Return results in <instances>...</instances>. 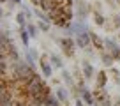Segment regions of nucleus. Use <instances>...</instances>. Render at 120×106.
<instances>
[{
    "instance_id": "nucleus-1",
    "label": "nucleus",
    "mask_w": 120,
    "mask_h": 106,
    "mask_svg": "<svg viewBox=\"0 0 120 106\" xmlns=\"http://www.w3.org/2000/svg\"><path fill=\"white\" fill-rule=\"evenodd\" d=\"M25 90H26V94H28L30 97H34V95H39V94H41V92L44 90V83H42L41 76L35 74L34 78H32L28 83L25 85Z\"/></svg>"
},
{
    "instance_id": "nucleus-2",
    "label": "nucleus",
    "mask_w": 120,
    "mask_h": 106,
    "mask_svg": "<svg viewBox=\"0 0 120 106\" xmlns=\"http://www.w3.org/2000/svg\"><path fill=\"white\" fill-rule=\"evenodd\" d=\"M56 5H58V0H42V2H41L42 11H46V12L53 11V9H55Z\"/></svg>"
},
{
    "instance_id": "nucleus-3",
    "label": "nucleus",
    "mask_w": 120,
    "mask_h": 106,
    "mask_svg": "<svg viewBox=\"0 0 120 106\" xmlns=\"http://www.w3.org/2000/svg\"><path fill=\"white\" fill-rule=\"evenodd\" d=\"M81 97H83V101H85L86 104H90V106L94 104V97H92V94H90L88 90H85V88H83V90H81Z\"/></svg>"
},
{
    "instance_id": "nucleus-4",
    "label": "nucleus",
    "mask_w": 120,
    "mask_h": 106,
    "mask_svg": "<svg viewBox=\"0 0 120 106\" xmlns=\"http://www.w3.org/2000/svg\"><path fill=\"white\" fill-rule=\"evenodd\" d=\"M83 74H85V78H92V74H94V69L88 62H83Z\"/></svg>"
},
{
    "instance_id": "nucleus-5",
    "label": "nucleus",
    "mask_w": 120,
    "mask_h": 106,
    "mask_svg": "<svg viewBox=\"0 0 120 106\" xmlns=\"http://www.w3.org/2000/svg\"><path fill=\"white\" fill-rule=\"evenodd\" d=\"M26 19H28V18H26V14H25V12H19V14L16 16V21H18V25L21 26V28H25V25H26Z\"/></svg>"
},
{
    "instance_id": "nucleus-6",
    "label": "nucleus",
    "mask_w": 120,
    "mask_h": 106,
    "mask_svg": "<svg viewBox=\"0 0 120 106\" xmlns=\"http://www.w3.org/2000/svg\"><path fill=\"white\" fill-rule=\"evenodd\" d=\"M41 69H42V72H44L46 78H49V76H51V67H49L46 62H42V60H41Z\"/></svg>"
},
{
    "instance_id": "nucleus-7",
    "label": "nucleus",
    "mask_w": 120,
    "mask_h": 106,
    "mask_svg": "<svg viewBox=\"0 0 120 106\" xmlns=\"http://www.w3.org/2000/svg\"><path fill=\"white\" fill-rule=\"evenodd\" d=\"M86 12H88V5L83 4V2H79V18H83V16H86Z\"/></svg>"
},
{
    "instance_id": "nucleus-8",
    "label": "nucleus",
    "mask_w": 120,
    "mask_h": 106,
    "mask_svg": "<svg viewBox=\"0 0 120 106\" xmlns=\"http://www.w3.org/2000/svg\"><path fill=\"white\" fill-rule=\"evenodd\" d=\"M102 60H104V64H106V65H111L115 58H113V55H111V53H109V55H106V53H104V55H102Z\"/></svg>"
},
{
    "instance_id": "nucleus-9",
    "label": "nucleus",
    "mask_w": 120,
    "mask_h": 106,
    "mask_svg": "<svg viewBox=\"0 0 120 106\" xmlns=\"http://www.w3.org/2000/svg\"><path fill=\"white\" fill-rule=\"evenodd\" d=\"M104 83H106V74L104 72H99V80H97V87H104Z\"/></svg>"
},
{
    "instance_id": "nucleus-10",
    "label": "nucleus",
    "mask_w": 120,
    "mask_h": 106,
    "mask_svg": "<svg viewBox=\"0 0 120 106\" xmlns=\"http://www.w3.org/2000/svg\"><path fill=\"white\" fill-rule=\"evenodd\" d=\"M21 41L25 46H28V30H25V28H21Z\"/></svg>"
},
{
    "instance_id": "nucleus-11",
    "label": "nucleus",
    "mask_w": 120,
    "mask_h": 106,
    "mask_svg": "<svg viewBox=\"0 0 120 106\" xmlns=\"http://www.w3.org/2000/svg\"><path fill=\"white\" fill-rule=\"evenodd\" d=\"M56 95H58V99H60V101H65V99H67V94H65V90H64V88L56 90Z\"/></svg>"
},
{
    "instance_id": "nucleus-12",
    "label": "nucleus",
    "mask_w": 120,
    "mask_h": 106,
    "mask_svg": "<svg viewBox=\"0 0 120 106\" xmlns=\"http://www.w3.org/2000/svg\"><path fill=\"white\" fill-rule=\"evenodd\" d=\"M104 44H106V48H108V51H109V53H111L113 49L116 48V44H115V42H111L109 39H106V42H104Z\"/></svg>"
},
{
    "instance_id": "nucleus-13",
    "label": "nucleus",
    "mask_w": 120,
    "mask_h": 106,
    "mask_svg": "<svg viewBox=\"0 0 120 106\" xmlns=\"http://www.w3.org/2000/svg\"><path fill=\"white\" fill-rule=\"evenodd\" d=\"M35 16H37V18H41L42 21H48V18H49V16H46V14H44V11H39V9L35 11Z\"/></svg>"
},
{
    "instance_id": "nucleus-14",
    "label": "nucleus",
    "mask_w": 120,
    "mask_h": 106,
    "mask_svg": "<svg viewBox=\"0 0 120 106\" xmlns=\"http://www.w3.org/2000/svg\"><path fill=\"white\" fill-rule=\"evenodd\" d=\"M51 62H53V65H56V67H62V60H60L58 57H55V55H51Z\"/></svg>"
},
{
    "instance_id": "nucleus-15",
    "label": "nucleus",
    "mask_w": 120,
    "mask_h": 106,
    "mask_svg": "<svg viewBox=\"0 0 120 106\" xmlns=\"http://www.w3.org/2000/svg\"><path fill=\"white\" fill-rule=\"evenodd\" d=\"M90 35H92V41H94V44L97 46L99 49H102V42H101V39H97V37H95V34H90Z\"/></svg>"
},
{
    "instance_id": "nucleus-16",
    "label": "nucleus",
    "mask_w": 120,
    "mask_h": 106,
    "mask_svg": "<svg viewBox=\"0 0 120 106\" xmlns=\"http://www.w3.org/2000/svg\"><path fill=\"white\" fill-rule=\"evenodd\" d=\"M28 34H30V37H35L37 35V28L34 25H28Z\"/></svg>"
},
{
    "instance_id": "nucleus-17",
    "label": "nucleus",
    "mask_w": 120,
    "mask_h": 106,
    "mask_svg": "<svg viewBox=\"0 0 120 106\" xmlns=\"http://www.w3.org/2000/svg\"><path fill=\"white\" fill-rule=\"evenodd\" d=\"M111 55H113V58H115V60H120V48H118V46L111 51Z\"/></svg>"
},
{
    "instance_id": "nucleus-18",
    "label": "nucleus",
    "mask_w": 120,
    "mask_h": 106,
    "mask_svg": "<svg viewBox=\"0 0 120 106\" xmlns=\"http://www.w3.org/2000/svg\"><path fill=\"white\" fill-rule=\"evenodd\" d=\"M95 23H97V25H104V18H102L101 14H95Z\"/></svg>"
},
{
    "instance_id": "nucleus-19",
    "label": "nucleus",
    "mask_w": 120,
    "mask_h": 106,
    "mask_svg": "<svg viewBox=\"0 0 120 106\" xmlns=\"http://www.w3.org/2000/svg\"><path fill=\"white\" fill-rule=\"evenodd\" d=\"M64 80L67 81V83H72V80H71V74H69L67 71H64Z\"/></svg>"
},
{
    "instance_id": "nucleus-20",
    "label": "nucleus",
    "mask_w": 120,
    "mask_h": 106,
    "mask_svg": "<svg viewBox=\"0 0 120 106\" xmlns=\"http://www.w3.org/2000/svg\"><path fill=\"white\" fill-rule=\"evenodd\" d=\"M23 12H25V14H26V18H28V19L32 18V11H30L28 7H23Z\"/></svg>"
},
{
    "instance_id": "nucleus-21",
    "label": "nucleus",
    "mask_w": 120,
    "mask_h": 106,
    "mask_svg": "<svg viewBox=\"0 0 120 106\" xmlns=\"http://www.w3.org/2000/svg\"><path fill=\"white\" fill-rule=\"evenodd\" d=\"M39 28H41V30H48V28H49V25H48V23H39Z\"/></svg>"
},
{
    "instance_id": "nucleus-22",
    "label": "nucleus",
    "mask_w": 120,
    "mask_h": 106,
    "mask_svg": "<svg viewBox=\"0 0 120 106\" xmlns=\"http://www.w3.org/2000/svg\"><path fill=\"white\" fill-rule=\"evenodd\" d=\"M102 106H111V102L108 101V97H104V101H102Z\"/></svg>"
},
{
    "instance_id": "nucleus-23",
    "label": "nucleus",
    "mask_w": 120,
    "mask_h": 106,
    "mask_svg": "<svg viewBox=\"0 0 120 106\" xmlns=\"http://www.w3.org/2000/svg\"><path fill=\"white\" fill-rule=\"evenodd\" d=\"M115 25H116V26H120V18H116V19H115Z\"/></svg>"
},
{
    "instance_id": "nucleus-24",
    "label": "nucleus",
    "mask_w": 120,
    "mask_h": 106,
    "mask_svg": "<svg viewBox=\"0 0 120 106\" xmlns=\"http://www.w3.org/2000/svg\"><path fill=\"white\" fill-rule=\"evenodd\" d=\"M12 4H21V0H11Z\"/></svg>"
},
{
    "instance_id": "nucleus-25",
    "label": "nucleus",
    "mask_w": 120,
    "mask_h": 106,
    "mask_svg": "<svg viewBox=\"0 0 120 106\" xmlns=\"http://www.w3.org/2000/svg\"><path fill=\"white\" fill-rule=\"evenodd\" d=\"M76 106H83V102H81V101H78V102H76Z\"/></svg>"
},
{
    "instance_id": "nucleus-26",
    "label": "nucleus",
    "mask_w": 120,
    "mask_h": 106,
    "mask_svg": "<svg viewBox=\"0 0 120 106\" xmlns=\"http://www.w3.org/2000/svg\"><path fill=\"white\" fill-rule=\"evenodd\" d=\"M0 2H7V0H0Z\"/></svg>"
},
{
    "instance_id": "nucleus-27",
    "label": "nucleus",
    "mask_w": 120,
    "mask_h": 106,
    "mask_svg": "<svg viewBox=\"0 0 120 106\" xmlns=\"http://www.w3.org/2000/svg\"><path fill=\"white\" fill-rule=\"evenodd\" d=\"M118 2H120V0H118Z\"/></svg>"
}]
</instances>
